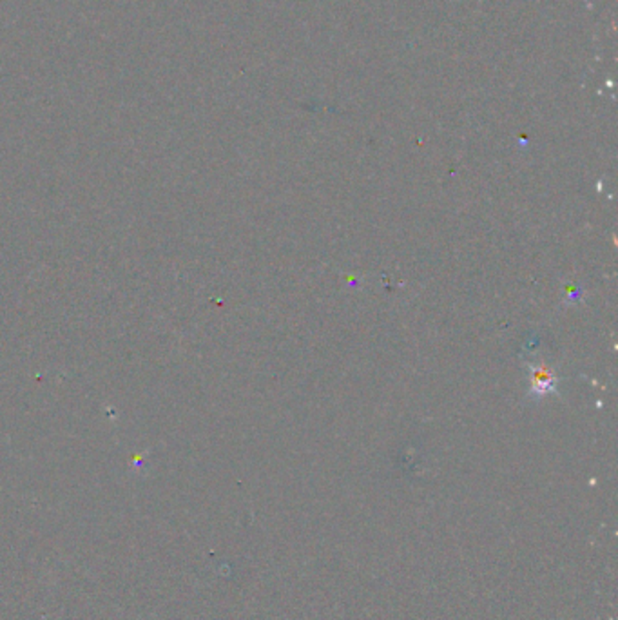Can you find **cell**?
Segmentation results:
<instances>
[{
  "label": "cell",
  "instance_id": "6da1fadb",
  "mask_svg": "<svg viewBox=\"0 0 618 620\" xmlns=\"http://www.w3.org/2000/svg\"><path fill=\"white\" fill-rule=\"evenodd\" d=\"M529 385L533 395H548L555 390V376L546 365H533L529 370Z\"/></svg>",
  "mask_w": 618,
  "mask_h": 620
}]
</instances>
